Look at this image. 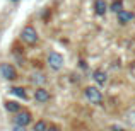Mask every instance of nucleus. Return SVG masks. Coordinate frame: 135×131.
Wrapping results in <instances>:
<instances>
[{"mask_svg":"<svg viewBox=\"0 0 135 131\" xmlns=\"http://www.w3.org/2000/svg\"><path fill=\"white\" fill-rule=\"evenodd\" d=\"M21 39L24 41L26 44H29V46H34L38 43V33H36V29H34L33 26H24L22 27V31H21Z\"/></svg>","mask_w":135,"mask_h":131,"instance_id":"1","label":"nucleus"},{"mask_svg":"<svg viewBox=\"0 0 135 131\" xmlns=\"http://www.w3.org/2000/svg\"><path fill=\"white\" fill-rule=\"evenodd\" d=\"M86 97L91 104H101L103 102V92L98 87L91 85V87H86Z\"/></svg>","mask_w":135,"mask_h":131,"instance_id":"2","label":"nucleus"},{"mask_svg":"<svg viewBox=\"0 0 135 131\" xmlns=\"http://www.w3.org/2000/svg\"><path fill=\"white\" fill-rule=\"evenodd\" d=\"M0 75L5 80H16L17 78V72L10 63H2L0 65Z\"/></svg>","mask_w":135,"mask_h":131,"instance_id":"3","label":"nucleus"},{"mask_svg":"<svg viewBox=\"0 0 135 131\" xmlns=\"http://www.w3.org/2000/svg\"><path fill=\"white\" fill-rule=\"evenodd\" d=\"M48 65L51 66V70H60L63 66V56L56 51H51L48 55Z\"/></svg>","mask_w":135,"mask_h":131,"instance_id":"4","label":"nucleus"},{"mask_svg":"<svg viewBox=\"0 0 135 131\" xmlns=\"http://www.w3.org/2000/svg\"><path fill=\"white\" fill-rule=\"evenodd\" d=\"M31 119H33V116H31L29 111H19L16 114V124L19 126H27L31 123Z\"/></svg>","mask_w":135,"mask_h":131,"instance_id":"5","label":"nucleus"},{"mask_svg":"<svg viewBox=\"0 0 135 131\" xmlns=\"http://www.w3.org/2000/svg\"><path fill=\"white\" fill-rule=\"evenodd\" d=\"M50 92L46 90V88H43V87H40V88H36L34 90V99H36V102H40V104H46V102L50 101Z\"/></svg>","mask_w":135,"mask_h":131,"instance_id":"6","label":"nucleus"},{"mask_svg":"<svg viewBox=\"0 0 135 131\" xmlns=\"http://www.w3.org/2000/svg\"><path fill=\"white\" fill-rule=\"evenodd\" d=\"M108 9H109V5H108L106 0H96L94 2V12L98 14V15H104V14L108 12Z\"/></svg>","mask_w":135,"mask_h":131,"instance_id":"7","label":"nucleus"},{"mask_svg":"<svg viewBox=\"0 0 135 131\" xmlns=\"http://www.w3.org/2000/svg\"><path fill=\"white\" fill-rule=\"evenodd\" d=\"M92 80H94L98 85H104V83L108 82V75H106L103 70H96V72L92 73Z\"/></svg>","mask_w":135,"mask_h":131,"instance_id":"8","label":"nucleus"},{"mask_svg":"<svg viewBox=\"0 0 135 131\" xmlns=\"http://www.w3.org/2000/svg\"><path fill=\"white\" fill-rule=\"evenodd\" d=\"M133 12H128V10L123 9L122 12H118V22L120 24H127V22H132L133 20Z\"/></svg>","mask_w":135,"mask_h":131,"instance_id":"9","label":"nucleus"},{"mask_svg":"<svg viewBox=\"0 0 135 131\" xmlns=\"http://www.w3.org/2000/svg\"><path fill=\"white\" fill-rule=\"evenodd\" d=\"M5 109L9 112H16V114H17V112L21 111V104L17 101H7L5 102Z\"/></svg>","mask_w":135,"mask_h":131,"instance_id":"10","label":"nucleus"},{"mask_svg":"<svg viewBox=\"0 0 135 131\" xmlns=\"http://www.w3.org/2000/svg\"><path fill=\"white\" fill-rule=\"evenodd\" d=\"M10 94H12V95H16V97L24 99V101L27 99V94L24 92V88H22V87H12V88H10Z\"/></svg>","mask_w":135,"mask_h":131,"instance_id":"11","label":"nucleus"},{"mask_svg":"<svg viewBox=\"0 0 135 131\" xmlns=\"http://www.w3.org/2000/svg\"><path fill=\"white\" fill-rule=\"evenodd\" d=\"M109 10H111V12H122L123 10V0H113L111 2V5H109Z\"/></svg>","mask_w":135,"mask_h":131,"instance_id":"12","label":"nucleus"},{"mask_svg":"<svg viewBox=\"0 0 135 131\" xmlns=\"http://www.w3.org/2000/svg\"><path fill=\"white\" fill-rule=\"evenodd\" d=\"M46 129H48V124H46L45 121H38L33 128V131H46Z\"/></svg>","mask_w":135,"mask_h":131,"instance_id":"13","label":"nucleus"},{"mask_svg":"<svg viewBox=\"0 0 135 131\" xmlns=\"http://www.w3.org/2000/svg\"><path fill=\"white\" fill-rule=\"evenodd\" d=\"M12 131H26V126H19V124H14Z\"/></svg>","mask_w":135,"mask_h":131,"instance_id":"14","label":"nucleus"},{"mask_svg":"<svg viewBox=\"0 0 135 131\" xmlns=\"http://www.w3.org/2000/svg\"><path fill=\"white\" fill-rule=\"evenodd\" d=\"M111 131H125V128H122V126H118V124H113Z\"/></svg>","mask_w":135,"mask_h":131,"instance_id":"15","label":"nucleus"},{"mask_svg":"<svg viewBox=\"0 0 135 131\" xmlns=\"http://www.w3.org/2000/svg\"><path fill=\"white\" fill-rule=\"evenodd\" d=\"M133 118H135V112H128V121L132 123V124H135V119Z\"/></svg>","mask_w":135,"mask_h":131,"instance_id":"16","label":"nucleus"},{"mask_svg":"<svg viewBox=\"0 0 135 131\" xmlns=\"http://www.w3.org/2000/svg\"><path fill=\"white\" fill-rule=\"evenodd\" d=\"M46 131H60V128H56V126H50Z\"/></svg>","mask_w":135,"mask_h":131,"instance_id":"17","label":"nucleus"}]
</instances>
